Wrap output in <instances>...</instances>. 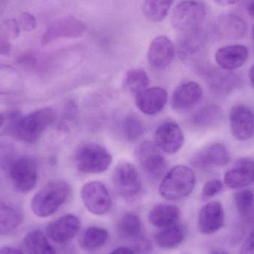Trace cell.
Here are the masks:
<instances>
[{"label":"cell","instance_id":"8992f818","mask_svg":"<svg viewBox=\"0 0 254 254\" xmlns=\"http://www.w3.org/2000/svg\"><path fill=\"white\" fill-rule=\"evenodd\" d=\"M9 174L16 190L27 193L32 190L37 184V163L31 157H20L10 164Z\"/></svg>","mask_w":254,"mask_h":254},{"label":"cell","instance_id":"8d00e7d4","mask_svg":"<svg viewBox=\"0 0 254 254\" xmlns=\"http://www.w3.org/2000/svg\"><path fill=\"white\" fill-rule=\"evenodd\" d=\"M3 31L10 37H16L19 35L20 28L18 22L15 19H8L3 24Z\"/></svg>","mask_w":254,"mask_h":254},{"label":"cell","instance_id":"4fadbf2b","mask_svg":"<svg viewBox=\"0 0 254 254\" xmlns=\"http://www.w3.org/2000/svg\"><path fill=\"white\" fill-rule=\"evenodd\" d=\"M185 143V136L181 127L174 122H165L155 132V143L163 152L175 154Z\"/></svg>","mask_w":254,"mask_h":254},{"label":"cell","instance_id":"ee69618b","mask_svg":"<svg viewBox=\"0 0 254 254\" xmlns=\"http://www.w3.org/2000/svg\"><path fill=\"white\" fill-rule=\"evenodd\" d=\"M247 10L249 15L254 18V0H250L247 3Z\"/></svg>","mask_w":254,"mask_h":254},{"label":"cell","instance_id":"f546056e","mask_svg":"<svg viewBox=\"0 0 254 254\" xmlns=\"http://www.w3.org/2000/svg\"><path fill=\"white\" fill-rule=\"evenodd\" d=\"M108 239L109 233L107 230L99 227H89L83 233L81 246L85 250L92 252L103 247Z\"/></svg>","mask_w":254,"mask_h":254},{"label":"cell","instance_id":"f1b7e54d","mask_svg":"<svg viewBox=\"0 0 254 254\" xmlns=\"http://www.w3.org/2000/svg\"><path fill=\"white\" fill-rule=\"evenodd\" d=\"M174 0H144L143 13L150 22L162 21L168 14Z\"/></svg>","mask_w":254,"mask_h":254},{"label":"cell","instance_id":"44dd1931","mask_svg":"<svg viewBox=\"0 0 254 254\" xmlns=\"http://www.w3.org/2000/svg\"><path fill=\"white\" fill-rule=\"evenodd\" d=\"M219 35L225 38L238 39L244 37L247 32L246 21L237 14L226 13L219 16L216 26Z\"/></svg>","mask_w":254,"mask_h":254},{"label":"cell","instance_id":"ffe728a7","mask_svg":"<svg viewBox=\"0 0 254 254\" xmlns=\"http://www.w3.org/2000/svg\"><path fill=\"white\" fill-rule=\"evenodd\" d=\"M202 88L193 81L179 86L172 96V107L176 110H186L192 108L202 98Z\"/></svg>","mask_w":254,"mask_h":254},{"label":"cell","instance_id":"ac0fdd59","mask_svg":"<svg viewBox=\"0 0 254 254\" xmlns=\"http://www.w3.org/2000/svg\"><path fill=\"white\" fill-rule=\"evenodd\" d=\"M230 160L231 157L226 146L215 143L200 150L192 159V164L200 168L224 167L230 162Z\"/></svg>","mask_w":254,"mask_h":254},{"label":"cell","instance_id":"4316f807","mask_svg":"<svg viewBox=\"0 0 254 254\" xmlns=\"http://www.w3.org/2000/svg\"><path fill=\"white\" fill-rule=\"evenodd\" d=\"M222 110L217 105H207L198 110L192 116V125L200 128H208L218 125L222 119Z\"/></svg>","mask_w":254,"mask_h":254},{"label":"cell","instance_id":"cb8c5ba5","mask_svg":"<svg viewBox=\"0 0 254 254\" xmlns=\"http://www.w3.org/2000/svg\"><path fill=\"white\" fill-rule=\"evenodd\" d=\"M23 222L20 210L6 203H0V235L6 236L16 231Z\"/></svg>","mask_w":254,"mask_h":254},{"label":"cell","instance_id":"9c48e42d","mask_svg":"<svg viewBox=\"0 0 254 254\" xmlns=\"http://www.w3.org/2000/svg\"><path fill=\"white\" fill-rule=\"evenodd\" d=\"M113 181L115 189L124 198L135 197L141 190L142 182L138 172L130 163L122 162L116 167Z\"/></svg>","mask_w":254,"mask_h":254},{"label":"cell","instance_id":"b9f144b4","mask_svg":"<svg viewBox=\"0 0 254 254\" xmlns=\"http://www.w3.org/2000/svg\"><path fill=\"white\" fill-rule=\"evenodd\" d=\"M10 51V45L5 39L0 37V54H7Z\"/></svg>","mask_w":254,"mask_h":254},{"label":"cell","instance_id":"7402d4cb","mask_svg":"<svg viewBox=\"0 0 254 254\" xmlns=\"http://www.w3.org/2000/svg\"><path fill=\"white\" fill-rule=\"evenodd\" d=\"M207 33L204 28L190 32L180 34L178 49L182 58H188L196 54L205 44Z\"/></svg>","mask_w":254,"mask_h":254},{"label":"cell","instance_id":"ba28073f","mask_svg":"<svg viewBox=\"0 0 254 254\" xmlns=\"http://www.w3.org/2000/svg\"><path fill=\"white\" fill-rule=\"evenodd\" d=\"M86 24L74 16H65L50 24L42 39L43 45H48L64 38H79L86 32Z\"/></svg>","mask_w":254,"mask_h":254},{"label":"cell","instance_id":"2e32d148","mask_svg":"<svg viewBox=\"0 0 254 254\" xmlns=\"http://www.w3.org/2000/svg\"><path fill=\"white\" fill-rule=\"evenodd\" d=\"M135 97L137 109L147 116L161 113L168 99L167 91L161 87L147 88Z\"/></svg>","mask_w":254,"mask_h":254},{"label":"cell","instance_id":"7dc6e473","mask_svg":"<svg viewBox=\"0 0 254 254\" xmlns=\"http://www.w3.org/2000/svg\"><path fill=\"white\" fill-rule=\"evenodd\" d=\"M4 123V117L1 113H0V128L2 127Z\"/></svg>","mask_w":254,"mask_h":254},{"label":"cell","instance_id":"f6af8a7d","mask_svg":"<svg viewBox=\"0 0 254 254\" xmlns=\"http://www.w3.org/2000/svg\"><path fill=\"white\" fill-rule=\"evenodd\" d=\"M249 78H250L251 83L254 86V65L251 68L250 71H249Z\"/></svg>","mask_w":254,"mask_h":254},{"label":"cell","instance_id":"7c38bea8","mask_svg":"<svg viewBox=\"0 0 254 254\" xmlns=\"http://www.w3.org/2000/svg\"><path fill=\"white\" fill-rule=\"evenodd\" d=\"M176 47L173 41L167 36L155 37L149 45L147 61L155 69L162 70L168 67L174 61Z\"/></svg>","mask_w":254,"mask_h":254},{"label":"cell","instance_id":"f35d334b","mask_svg":"<svg viewBox=\"0 0 254 254\" xmlns=\"http://www.w3.org/2000/svg\"><path fill=\"white\" fill-rule=\"evenodd\" d=\"M240 254H254V227L243 243Z\"/></svg>","mask_w":254,"mask_h":254},{"label":"cell","instance_id":"52a82bcc","mask_svg":"<svg viewBox=\"0 0 254 254\" xmlns=\"http://www.w3.org/2000/svg\"><path fill=\"white\" fill-rule=\"evenodd\" d=\"M80 196L86 208L98 216L107 213L113 204L110 192L102 182H88L82 188Z\"/></svg>","mask_w":254,"mask_h":254},{"label":"cell","instance_id":"836d02e7","mask_svg":"<svg viewBox=\"0 0 254 254\" xmlns=\"http://www.w3.org/2000/svg\"><path fill=\"white\" fill-rule=\"evenodd\" d=\"M144 131V125L136 116H127L123 121L122 131L128 141H135L143 135Z\"/></svg>","mask_w":254,"mask_h":254},{"label":"cell","instance_id":"60d3db41","mask_svg":"<svg viewBox=\"0 0 254 254\" xmlns=\"http://www.w3.org/2000/svg\"><path fill=\"white\" fill-rule=\"evenodd\" d=\"M109 254H134V252L129 248L122 246V247L117 248Z\"/></svg>","mask_w":254,"mask_h":254},{"label":"cell","instance_id":"e575fe53","mask_svg":"<svg viewBox=\"0 0 254 254\" xmlns=\"http://www.w3.org/2000/svg\"><path fill=\"white\" fill-rule=\"evenodd\" d=\"M222 189H223V183L222 181L219 179H213L204 185L201 196L204 200L210 199L219 193Z\"/></svg>","mask_w":254,"mask_h":254},{"label":"cell","instance_id":"c3c4849f","mask_svg":"<svg viewBox=\"0 0 254 254\" xmlns=\"http://www.w3.org/2000/svg\"><path fill=\"white\" fill-rule=\"evenodd\" d=\"M252 37H253V39L254 40V25L253 30H252Z\"/></svg>","mask_w":254,"mask_h":254},{"label":"cell","instance_id":"484cf974","mask_svg":"<svg viewBox=\"0 0 254 254\" xmlns=\"http://www.w3.org/2000/svg\"><path fill=\"white\" fill-rule=\"evenodd\" d=\"M23 246L28 254H55V250L44 233L40 231L28 232L24 237Z\"/></svg>","mask_w":254,"mask_h":254},{"label":"cell","instance_id":"4dcf8cb0","mask_svg":"<svg viewBox=\"0 0 254 254\" xmlns=\"http://www.w3.org/2000/svg\"><path fill=\"white\" fill-rule=\"evenodd\" d=\"M236 207L240 217L246 222L254 219V193L249 190L238 191L234 195Z\"/></svg>","mask_w":254,"mask_h":254},{"label":"cell","instance_id":"5b68a950","mask_svg":"<svg viewBox=\"0 0 254 254\" xmlns=\"http://www.w3.org/2000/svg\"><path fill=\"white\" fill-rule=\"evenodd\" d=\"M207 15L205 4L199 0H184L173 10L171 23L180 34L202 28Z\"/></svg>","mask_w":254,"mask_h":254},{"label":"cell","instance_id":"7bdbcfd3","mask_svg":"<svg viewBox=\"0 0 254 254\" xmlns=\"http://www.w3.org/2000/svg\"><path fill=\"white\" fill-rule=\"evenodd\" d=\"M214 1L219 5L227 6L236 4L240 0H214Z\"/></svg>","mask_w":254,"mask_h":254},{"label":"cell","instance_id":"5bb4252c","mask_svg":"<svg viewBox=\"0 0 254 254\" xmlns=\"http://www.w3.org/2000/svg\"><path fill=\"white\" fill-rule=\"evenodd\" d=\"M80 227L81 222L77 216L65 215L48 225L46 234L55 243L65 244L77 235Z\"/></svg>","mask_w":254,"mask_h":254},{"label":"cell","instance_id":"7a4b0ae2","mask_svg":"<svg viewBox=\"0 0 254 254\" xmlns=\"http://www.w3.org/2000/svg\"><path fill=\"white\" fill-rule=\"evenodd\" d=\"M69 193L70 187L66 182L52 181L34 195L31 202V210L38 217H49L66 201Z\"/></svg>","mask_w":254,"mask_h":254},{"label":"cell","instance_id":"603a6c76","mask_svg":"<svg viewBox=\"0 0 254 254\" xmlns=\"http://www.w3.org/2000/svg\"><path fill=\"white\" fill-rule=\"evenodd\" d=\"M180 210L173 204H160L155 206L149 213V222L155 228H164L176 225Z\"/></svg>","mask_w":254,"mask_h":254},{"label":"cell","instance_id":"9a60e30c","mask_svg":"<svg viewBox=\"0 0 254 254\" xmlns=\"http://www.w3.org/2000/svg\"><path fill=\"white\" fill-rule=\"evenodd\" d=\"M225 225V211L219 201H210L203 206L198 214V226L200 232L210 235L219 231Z\"/></svg>","mask_w":254,"mask_h":254},{"label":"cell","instance_id":"bcb514c9","mask_svg":"<svg viewBox=\"0 0 254 254\" xmlns=\"http://www.w3.org/2000/svg\"><path fill=\"white\" fill-rule=\"evenodd\" d=\"M211 254H230L226 251L224 250H215L214 252H212Z\"/></svg>","mask_w":254,"mask_h":254},{"label":"cell","instance_id":"ab89813d","mask_svg":"<svg viewBox=\"0 0 254 254\" xmlns=\"http://www.w3.org/2000/svg\"><path fill=\"white\" fill-rule=\"evenodd\" d=\"M0 254H24L19 249L13 247H3L0 249Z\"/></svg>","mask_w":254,"mask_h":254},{"label":"cell","instance_id":"3957f363","mask_svg":"<svg viewBox=\"0 0 254 254\" xmlns=\"http://www.w3.org/2000/svg\"><path fill=\"white\" fill-rule=\"evenodd\" d=\"M195 175L189 167L178 165L164 175L159 185V193L170 201L182 199L189 195L195 185Z\"/></svg>","mask_w":254,"mask_h":254},{"label":"cell","instance_id":"d4e9b609","mask_svg":"<svg viewBox=\"0 0 254 254\" xmlns=\"http://www.w3.org/2000/svg\"><path fill=\"white\" fill-rule=\"evenodd\" d=\"M207 76L210 86L217 92L223 93L232 90L240 82L238 76L224 69L209 70Z\"/></svg>","mask_w":254,"mask_h":254},{"label":"cell","instance_id":"30bf717a","mask_svg":"<svg viewBox=\"0 0 254 254\" xmlns=\"http://www.w3.org/2000/svg\"><path fill=\"white\" fill-rule=\"evenodd\" d=\"M136 157L142 169L152 179H158L165 173L167 162L155 143L146 140L140 143L136 149Z\"/></svg>","mask_w":254,"mask_h":254},{"label":"cell","instance_id":"74e56055","mask_svg":"<svg viewBox=\"0 0 254 254\" xmlns=\"http://www.w3.org/2000/svg\"><path fill=\"white\" fill-rule=\"evenodd\" d=\"M13 154V148L10 144L0 143V168L7 165Z\"/></svg>","mask_w":254,"mask_h":254},{"label":"cell","instance_id":"d6986e66","mask_svg":"<svg viewBox=\"0 0 254 254\" xmlns=\"http://www.w3.org/2000/svg\"><path fill=\"white\" fill-rule=\"evenodd\" d=\"M249 56V50L246 46L231 45L218 49L215 59L222 69L232 71L243 66Z\"/></svg>","mask_w":254,"mask_h":254},{"label":"cell","instance_id":"277c9868","mask_svg":"<svg viewBox=\"0 0 254 254\" xmlns=\"http://www.w3.org/2000/svg\"><path fill=\"white\" fill-rule=\"evenodd\" d=\"M76 167L83 173L97 174L108 170L113 156L104 146L95 143L80 145L74 154Z\"/></svg>","mask_w":254,"mask_h":254},{"label":"cell","instance_id":"6da1fadb","mask_svg":"<svg viewBox=\"0 0 254 254\" xmlns=\"http://www.w3.org/2000/svg\"><path fill=\"white\" fill-rule=\"evenodd\" d=\"M56 119L55 110L50 107H45L25 116H14L11 120L10 128L12 133L19 140L34 143Z\"/></svg>","mask_w":254,"mask_h":254},{"label":"cell","instance_id":"d6a6232c","mask_svg":"<svg viewBox=\"0 0 254 254\" xmlns=\"http://www.w3.org/2000/svg\"><path fill=\"white\" fill-rule=\"evenodd\" d=\"M149 84V77L146 71L138 68L129 70L127 72L125 85L127 90L133 95H137L145 89H147Z\"/></svg>","mask_w":254,"mask_h":254},{"label":"cell","instance_id":"83f0119b","mask_svg":"<svg viewBox=\"0 0 254 254\" xmlns=\"http://www.w3.org/2000/svg\"><path fill=\"white\" fill-rule=\"evenodd\" d=\"M185 238L182 228L177 225L162 228L155 236V242L161 249H173L180 246Z\"/></svg>","mask_w":254,"mask_h":254},{"label":"cell","instance_id":"d590c367","mask_svg":"<svg viewBox=\"0 0 254 254\" xmlns=\"http://www.w3.org/2000/svg\"><path fill=\"white\" fill-rule=\"evenodd\" d=\"M20 29L25 31L34 30L37 27V22L35 16L29 12H24L19 16L17 20Z\"/></svg>","mask_w":254,"mask_h":254},{"label":"cell","instance_id":"1f68e13d","mask_svg":"<svg viewBox=\"0 0 254 254\" xmlns=\"http://www.w3.org/2000/svg\"><path fill=\"white\" fill-rule=\"evenodd\" d=\"M140 219L135 213H126L118 224V231L122 238H135L140 234Z\"/></svg>","mask_w":254,"mask_h":254},{"label":"cell","instance_id":"8fae6325","mask_svg":"<svg viewBox=\"0 0 254 254\" xmlns=\"http://www.w3.org/2000/svg\"><path fill=\"white\" fill-rule=\"evenodd\" d=\"M230 125L233 136L240 141L252 138L254 134V114L252 110L237 104L231 108L229 114Z\"/></svg>","mask_w":254,"mask_h":254},{"label":"cell","instance_id":"e0dca14e","mask_svg":"<svg viewBox=\"0 0 254 254\" xmlns=\"http://www.w3.org/2000/svg\"><path fill=\"white\" fill-rule=\"evenodd\" d=\"M224 181L231 189H242L254 182V160L240 158L231 170L225 173Z\"/></svg>","mask_w":254,"mask_h":254}]
</instances>
